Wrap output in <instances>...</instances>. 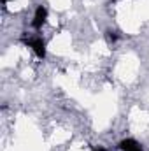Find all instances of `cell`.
<instances>
[{
  "mask_svg": "<svg viewBox=\"0 0 149 151\" xmlns=\"http://www.w3.org/2000/svg\"><path fill=\"white\" fill-rule=\"evenodd\" d=\"M23 42L28 46V47H32L34 49V53L37 55L39 58L42 60V58H46V40L42 37H23Z\"/></svg>",
  "mask_w": 149,
  "mask_h": 151,
  "instance_id": "obj_1",
  "label": "cell"
},
{
  "mask_svg": "<svg viewBox=\"0 0 149 151\" xmlns=\"http://www.w3.org/2000/svg\"><path fill=\"white\" fill-rule=\"evenodd\" d=\"M46 19H47V9H46L44 5H39L37 9H35V14H34V21H32V27H34L35 30H40V28L44 27Z\"/></svg>",
  "mask_w": 149,
  "mask_h": 151,
  "instance_id": "obj_2",
  "label": "cell"
},
{
  "mask_svg": "<svg viewBox=\"0 0 149 151\" xmlns=\"http://www.w3.org/2000/svg\"><path fill=\"white\" fill-rule=\"evenodd\" d=\"M117 148L121 151H144L142 146H140L135 139H123V141L117 144Z\"/></svg>",
  "mask_w": 149,
  "mask_h": 151,
  "instance_id": "obj_3",
  "label": "cell"
},
{
  "mask_svg": "<svg viewBox=\"0 0 149 151\" xmlns=\"http://www.w3.org/2000/svg\"><path fill=\"white\" fill-rule=\"evenodd\" d=\"M105 37H107V40H109V42H112V44H114V42H116V40L119 39V35H117V32L107 30V32H105Z\"/></svg>",
  "mask_w": 149,
  "mask_h": 151,
  "instance_id": "obj_4",
  "label": "cell"
},
{
  "mask_svg": "<svg viewBox=\"0 0 149 151\" xmlns=\"http://www.w3.org/2000/svg\"><path fill=\"white\" fill-rule=\"evenodd\" d=\"M91 151H107V150L102 148V146H91Z\"/></svg>",
  "mask_w": 149,
  "mask_h": 151,
  "instance_id": "obj_5",
  "label": "cell"
},
{
  "mask_svg": "<svg viewBox=\"0 0 149 151\" xmlns=\"http://www.w3.org/2000/svg\"><path fill=\"white\" fill-rule=\"evenodd\" d=\"M2 2H4V4H7V2H14V0H2Z\"/></svg>",
  "mask_w": 149,
  "mask_h": 151,
  "instance_id": "obj_6",
  "label": "cell"
}]
</instances>
